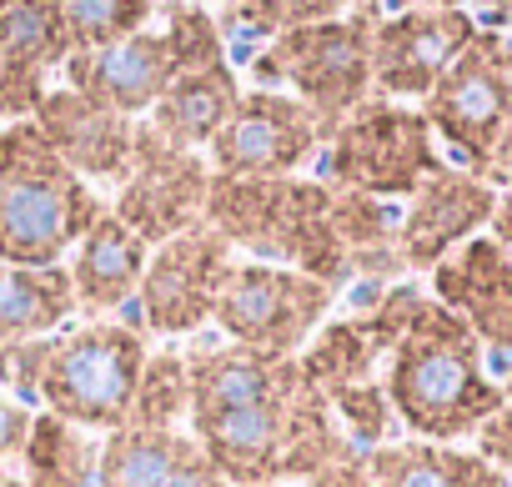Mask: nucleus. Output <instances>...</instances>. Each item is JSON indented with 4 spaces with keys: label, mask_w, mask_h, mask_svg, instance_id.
Returning <instances> with one entry per match:
<instances>
[{
    "label": "nucleus",
    "mask_w": 512,
    "mask_h": 487,
    "mask_svg": "<svg viewBox=\"0 0 512 487\" xmlns=\"http://www.w3.org/2000/svg\"><path fill=\"white\" fill-rule=\"evenodd\" d=\"M387 402L407 432L422 442L472 437L507 397L482 367V342L442 302H422L402 342L387 352Z\"/></svg>",
    "instance_id": "1"
},
{
    "label": "nucleus",
    "mask_w": 512,
    "mask_h": 487,
    "mask_svg": "<svg viewBox=\"0 0 512 487\" xmlns=\"http://www.w3.org/2000/svg\"><path fill=\"white\" fill-rule=\"evenodd\" d=\"M332 297L337 287L322 277L272 267V262H236L211 322L236 347L267 352V357H297L327 322Z\"/></svg>",
    "instance_id": "9"
},
{
    "label": "nucleus",
    "mask_w": 512,
    "mask_h": 487,
    "mask_svg": "<svg viewBox=\"0 0 512 487\" xmlns=\"http://www.w3.org/2000/svg\"><path fill=\"white\" fill-rule=\"evenodd\" d=\"M71 267H11L0 262V342L51 337L76 317Z\"/></svg>",
    "instance_id": "23"
},
{
    "label": "nucleus",
    "mask_w": 512,
    "mask_h": 487,
    "mask_svg": "<svg viewBox=\"0 0 512 487\" xmlns=\"http://www.w3.org/2000/svg\"><path fill=\"white\" fill-rule=\"evenodd\" d=\"M191 412V367L186 352H146L136 397H131V427H176Z\"/></svg>",
    "instance_id": "28"
},
{
    "label": "nucleus",
    "mask_w": 512,
    "mask_h": 487,
    "mask_svg": "<svg viewBox=\"0 0 512 487\" xmlns=\"http://www.w3.org/2000/svg\"><path fill=\"white\" fill-rule=\"evenodd\" d=\"M211 231H221L236 252H251L256 262L292 267L307 277H322L342 287L352 277L347 247L332 216V186L302 181V176H216L206 191Z\"/></svg>",
    "instance_id": "2"
},
{
    "label": "nucleus",
    "mask_w": 512,
    "mask_h": 487,
    "mask_svg": "<svg viewBox=\"0 0 512 487\" xmlns=\"http://www.w3.org/2000/svg\"><path fill=\"white\" fill-rule=\"evenodd\" d=\"M146 262H151V247L106 206L91 221V231L81 236L76 262H71L76 302L86 312H121V307H131L136 292H141Z\"/></svg>",
    "instance_id": "19"
},
{
    "label": "nucleus",
    "mask_w": 512,
    "mask_h": 487,
    "mask_svg": "<svg viewBox=\"0 0 512 487\" xmlns=\"http://www.w3.org/2000/svg\"><path fill=\"white\" fill-rule=\"evenodd\" d=\"M206 56H221V26L211 21V11H201L196 0H166L161 31H136L101 51H76L66 61V86L136 121L151 116L181 66H196Z\"/></svg>",
    "instance_id": "4"
},
{
    "label": "nucleus",
    "mask_w": 512,
    "mask_h": 487,
    "mask_svg": "<svg viewBox=\"0 0 512 487\" xmlns=\"http://www.w3.org/2000/svg\"><path fill=\"white\" fill-rule=\"evenodd\" d=\"M372 487H507V477L452 442H382L367 452Z\"/></svg>",
    "instance_id": "22"
},
{
    "label": "nucleus",
    "mask_w": 512,
    "mask_h": 487,
    "mask_svg": "<svg viewBox=\"0 0 512 487\" xmlns=\"http://www.w3.org/2000/svg\"><path fill=\"white\" fill-rule=\"evenodd\" d=\"M432 171H442L437 136L422 111L367 96L327 141V186L337 191H362L377 201L412 196Z\"/></svg>",
    "instance_id": "8"
},
{
    "label": "nucleus",
    "mask_w": 512,
    "mask_h": 487,
    "mask_svg": "<svg viewBox=\"0 0 512 487\" xmlns=\"http://www.w3.org/2000/svg\"><path fill=\"white\" fill-rule=\"evenodd\" d=\"M432 136H442L472 176H512V41L477 31L447 76L422 96Z\"/></svg>",
    "instance_id": "5"
},
{
    "label": "nucleus",
    "mask_w": 512,
    "mask_h": 487,
    "mask_svg": "<svg viewBox=\"0 0 512 487\" xmlns=\"http://www.w3.org/2000/svg\"><path fill=\"white\" fill-rule=\"evenodd\" d=\"M56 337H21V342H0V392L26 402V407H41V382H46V367H51V352H56Z\"/></svg>",
    "instance_id": "31"
},
{
    "label": "nucleus",
    "mask_w": 512,
    "mask_h": 487,
    "mask_svg": "<svg viewBox=\"0 0 512 487\" xmlns=\"http://www.w3.org/2000/svg\"><path fill=\"white\" fill-rule=\"evenodd\" d=\"M96 462H101V442L86 437V427L56 412H36L21 452L26 487H96Z\"/></svg>",
    "instance_id": "26"
},
{
    "label": "nucleus",
    "mask_w": 512,
    "mask_h": 487,
    "mask_svg": "<svg viewBox=\"0 0 512 487\" xmlns=\"http://www.w3.org/2000/svg\"><path fill=\"white\" fill-rule=\"evenodd\" d=\"M362 447L342 432L337 422V407L332 397L302 377V362H297V387L287 397V437H282V477H312L322 472L327 462H342V457H357Z\"/></svg>",
    "instance_id": "25"
},
{
    "label": "nucleus",
    "mask_w": 512,
    "mask_h": 487,
    "mask_svg": "<svg viewBox=\"0 0 512 487\" xmlns=\"http://www.w3.org/2000/svg\"><path fill=\"white\" fill-rule=\"evenodd\" d=\"M166 487H231V482L221 477V467H216V462L201 452V442H196V452L176 467V477H171Z\"/></svg>",
    "instance_id": "36"
},
{
    "label": "nucleus",
    "mask_w": 512,
    "mask_h": 487,
    "mask_svg": "<svg viewBox=\"0 0 512 487\" xmlns=\"http://www.w3.org/2000/svg\"><path fill=\"white\" fill-rule=\"evenodd\" d=\"M141 367H146V337L136 327L126 322L61 327L41 382V412H56L86 432H116L131 417Z\"/></svg>",
    "instance_id": "7"
},
{
    "label": "nucleus",
    "mask_w": 512,
    "mask_h": 487,
    "mask_svg": "<svg viewBox=\"0 0 512 487\" xmlns=\"http://www.w3.org/2000/svg\"><path fill=\"white\" fill-rule=\"evenodd\" d=\"M297 362H302V377L307 382H317L322 392H342V387H357V382H377L372 372L387 357L372 342V332H367L362 317H337V322H322L317 327V337L297 352Z\"/></svg>",
    "instance_id": "27"
},
{
    "label": "nucleus",
    "mask_w": 512,
    "mask_h": 487,
    "mask_svg": "<svg viewBox=\"0 0 512 487\" xmlns=\"http://www.w3.org/2000/svg\"><path fill=\"white\" fill-rule=\"evenodd\" d=\"M487 231H492V241H497V247L512 257V191H502V196H497V211H492Z\"/></svg>",
    "instance_id": "37"
},
{
    "label": "nucleus",
    "mask_w": 512,
    "mask_h": 487,
    "mask_svg": "<svg viewBox=\"0 0 512 487\" xmlns=\"http://www.w3.org/2000/svg\"><path fill=\"white\" fill-rule=\"evenodd\" d=\"M497 211V191L472 171H432L397 221V252L407 272H432L442 257H452L462 241H472Z\"/></svg>",
    "instance_id": "15"
},
{
    "label": "nucleus",
    "mask_w": 512,
    "mask_h": 487,
    "mask_svg": "<svg viewBox=\"0 0 512 487\" xmlns=\"http://www.w3.org/2000/svg\"><path fill=\"white\" fill-rule=\"evenodd\" d=\"M101 211V196L56 156L31 116L0 126V262L61 267Z\"/></svg>",
    "instance_id": "3"
},
{
    "label": "nucleus",
    "mask_w": 512,
    "mask_h": 487,
    "mask_svg": "<svg viewBox=\"0 0 512 487\" xmlns=\"http://www.w3.org/2000/svg\"><path fill=\"white\" fill-rule=\"evenodd\" d=\"M206 191H211V161L201 151L166 141L151 121H136L131 171L116 186L111 211L146 241V247H161V241L191 231L206 216Z\"/></svg>",
    "instance_id": "10"
},
{
    "label": "nucleus",
    "mask_w": 512,
    "mask_h": 487,
    "mask_svg": "<svg viewBox=\"0 0 512 487\" xmlns=\"http://www.w3.org/2000/svg\"><path fill=\"white\" fill-rule=\"evenodd\" d=\"M71 61L61 0H0V116H36L46 71Z\"/></svg>",
    "instance_id": "16"
},
{
    "label": "nucleus",
    "mask_w": 512,
    "mask_h": 487,
    "mask_svg": "<svg viewBox=\"0 0 512 487\" xmlns=\"http://www.w3.org/2000/svg\"><path fill=\"white\" fill-rule=\"evenodd\" d=\"M231 272H236V247L206 221L151 247V262H146V277L136 292L141 327H151L161 337L196 332L201 322L216 317V302H221Z\"/></svg>",
    "instance_id": "11"
},
{
    "label": "nucleus",
    "mask_w": 512,
    "mask_h": 487,
    "mask_svg": "<svg viewBox=\"0 0 512 487\" xmlns=\"http://www.w3.org/2000/svg\"><path fill=\"white\" fill-rule=\"evenodd\" d=\"M472 437H477V457L482 462H492L497 472H512V402H502Z\"/></svg>",
    "instance_id": "33"
},
{
    "label": "nucleus",
    "mask_w": 512,
    "mask_h": 487,
    "mask_svg": "<svg viewBox=\"0 0 512 487\" xmlns=\"http://www.w3.org/2000/svg\"><path fill=\"white\" fill-rule=\"evenodd\" d=\"M196 452V437L181 427H116L101 442L96 487H166L176 467Z\"/></svg>",
    "instance_id": "24"
},
{
    "label": "nucleus",
    "mask_w": 512,
    "mask_h": 487,
    "mask_svg": "<svg viewBox=\"0 0 512 487\" xmlns=\"http://www.w3.org/2000/svg\"><path fill=\"white\" fill-rule=\"evenodd\" d=\"M262 487H282V482H262Z\"/></svg>",
    "instance_id": "40"
},
{
    "label": "nucleus",
    "mask_w": 512,
    "mask_h": 487,
    "mask_svg": "<svg viewBox=\"0 0 512 487\" xmlns=\"http://www.w3.org/2000/svg\"><path fill=\"white\" fill-rule=\"evenodd\" d=\"M327 397H332V407H337L342 432H347L362 452H372V447H382V442H387V432H392L397 412H392V402H387V387H382V382H357V387H342V392H327Z\"/></svg>",
    "instance_id": "30"
},
{
    "label": "nucleus",
    "mask_w": 512,
    "mask_h": 487,
    "mask_svg": "<svg viewBox=\"0 0 512 487\" xmlns=\"http://www.w3.org/2000/svg\"><path fill=\"white\" fill-rule=\"evenodd\" d=\"M61 11H66V36L76 56V51H101L111 41L146 31L156 0H61Z\"/></svg>",
    "instance_id": "29"
},
{
    "label": "nucleus",
    "mask_w": 512,
    "mask_h": 487,
    "mask_svg": "<svg viewBox=\"0 0 512 487\" xmlns=\"http://www.w3.org/2000/svg\"><path fill=\"white\" fill-rule=\"evenodd\" d=\"M302 487H372L367 452H357V457H342V462H327L322 472L302 477Z\"/></svg>",
    "instance_id": "35"
},
{
    "label": "nucleus",
    "mask_w": 512,
    "mask_h": 487,
    "mask_svg": "<svg viewBox=\"0 0 512 487\" xmlns=\"http://www.w3.org/2000/svg\"><path fill=\"white\" fill-rule=\"evenodd\" d=\"M31 121L41 126V136L56 146V156L81 181H111V186L126 181L131 151H136V121L131 116H116V111L96 106L91 96L61 86V91L41 96Z\"/></svg>",
    "instance_id": "17"
},
{
    "label": "nucleus",
    "mask_w": 512,
    "mask_h": 487,
    "mask_svg": "<svg viewBox=\"0 0 512 487\" xmlns=\"http://www.w3.org/2000/svg\"><path fill=\"white\" fill-rule=\"evenodd\" d=\"M292 387H297V367L262 402L231 407V412L206 417V422L191 427V437L201 442V452L221 467V477L231 487L282 482V437H287V397H292Z\"/></svg>",
    "instance_id": "18"
},
{
    "label": "nucleus",
    "mask_w": 512,
    "mask_h": 487,
    "mask_svg": "<svg viewBox=\"0 0 512 487\" xmlns=\"http://www.w3.org/2000/svg\"><path fill=\"white\" fill-rule=\"evenodd\" d=\"M236 101H241V81H236V71L226 66V51H221V56H206L196 66H181L176 81L166 86V96L151 106L146 121L166 141H176L186 151H201L231 121Z\"/></svg>",
    "instance_id": "20"
},
{
    "label": "nucleus",
    "mask_w": 512,
    "mask_h": 487,
    "mask_svg": "<svg viewBox=\"0 0 512 487\" xmlns=\"http://www.w3.org/2000/svg\"><path fill=\"white\" fill-rule=\"evenodd\" d=\"M0 487H26V477H11V472H0Z\"/></svg>",
    "instance_id": "38"
},
{
    "label": "nucleus",
    "mask_w": 512,
    "mask_h": 487,
    "mask_svg": "<svg viewBox=\"0 0 512 487\" xmlns=\"http://www.w3.org/2000/svg\"><path fill=\"white\" fill-rule=\"evenodd\" d=\"M322 141V121L297 96L246 91L231 121L211 136L206 161L216 176H297Z\"/></svg>",
    "instance_id": "12"
},
{
    "label": "nucleus",
    "mask_w": 512,
    "mask_h": 487,
    "mask_svg": "<svg viewBox=\"0 0 512 487\" xmlns=\"http://www.w3.org/2000/svg\"><path fill=\"white\" fill-rule=\"evenodd\" d=\"M347 6H362V0H236V21L251 26V31L282 36V31H297V26L332 21Z\"/></svg>",
    "instance_id": "32"
},
{
    "label": "nucleus",
    "mask_w": 512,
    "mask_h": 487,
    "mask_svg": "<svg viewBox=\"0 0 512 487\" xmlns=\"http://www.w3.org/2000/svg\"><path fill=\"white\" fill-rule=\"evenodd\" d=\"M432 302L457 312L492 367L507 377L512 367V257L492 236H472L452 257L432 267Z\"/></svg>",
    "instance_id": "14"
},
{
    "label": "nucleus",
    "mask_w": 512,
    "mask_h": 487,
    "mask_svg": "<svg viewBox=\"0 0 512 487\" xmlns=\"http://www.w3.org/2000/svg\"><path fill=\"white\" fill-rule=\"evenodd\" d=\"M31 422H36V412H31L26 402H16V397L0 392V467L21 462L26 437H31Z\"/></svg>",
    "instance_id": "34"
},
{
    "label": "nucleus",
    "mask_w": 512,
    "mask_h": 487,
    "mask_svg": "<svg viewBox=\"0 0 512 487\" xmlns=\"http://www.w3.org/2000/svg\"><path fill=\"white\" fill-rule=\"evenodd\" d=\"M372 36L377 6L362 0L352 16L272 36V46L256 56V76L292 86V96L322 121V136L332 141V131L372 96Z\"/></svg>",
    "instance_id": "6"
},
{
    "label": "nucleus",
    "mask_w": 512,
    "mask_h": 487,
    "mask_svg": "<svg viewBox=\"0 0 512 487\" xmlns=\"http://www.w3.org/2000/svg\"><path fill=\"white\" fill-rule=\"evenodd\" d=\"M502 397L512 402V367H507V377H502Z\"/></svg>",
    "instance_id": "39"
},
{
    "label": "nucleus",
    "mask_w": 512,
    "mask_h": 487,
    "mask_svg": "<svg viewBox=\"0 0 512 487\" xmlns=\"http://www.w3.org/2000/svg\"><path fill=\"white\" fill-rule=\"evenodd\" d=\"M472 36H477V26L457 6H422V11H402L392 21H377L372 91L387 101L427 96L447 76V66L467 51Z\"/></svg>",
    "instance_id": "13"
},
{
    "label": "nucleus",
    "mask_w": 512,
    "mask_h": 487,
    "mask_svg": "<svg viewBox=\"0 0 512 487\" xmlns=\"http://www.w3.org/2000/svg\"><path fill=\"white\" fill-rule=\"evenodd\" d=\"M186 367H191V412L186 422H206V417H221L231 407H246V402H262L267 392H277L297 357H267V352H251V347H211V352H186Z\"/></svg>",
    "instance_id": "21"
}]
</instances>
